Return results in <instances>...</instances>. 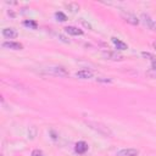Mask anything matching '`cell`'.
I'll list each match as a JSON object with an SVG mask.
<instances>
[{"mask_svg": "<svg viewBox=\"0 0 156 156\" xmlns=\"http://www.w3.org/2000/svg\"><path fill=\"white\" fill-rule=\"evenodd\" d=\"M85 123H87V126H88L89 128H91L93 130L98 132V133H99L100 135H102V136L111 138V136L113 135L112 130H111L107 126H105V124H102V123H100V122H96V121H87Z\"/></svg>", "mask_w": 156, "mask_h": 156, "instance_id": "cell-1", "label": "cell"}, {"mask_svg": "<svg viewBox=\"0 0 156 156\" xmlns=\"http://www.w3.org/2000/svg\"><path fill=\"white\" fill-rule=\"evenodd\" d=\"M44 72L48 74L57 76V77H67L68 76V71L62 66H50V67L45 68Z\"/></svg>", "mask_w": 156, "mask_h": 156, "instance_id": "cell-2", "label": "cell"}, {"mask_svg": "<svg viewBox=\"0 0 156 156\" xmlns=\"http://www.w3.org/2000/svg\"><path fill=\"white\" fill-rule=\"evenodd\" d=\"M121 16H122V18H123L127 23H129V24H133V26L139 24V18H138L135 15L130 13V12H126V11H123V12H121Z\"/></svg>", "mask_w": 156, "mask_h": 156, "instance_id": "cell-3", "label": "cell"}, {"mask_svg": "<svg viewBox=\"0 0 156 156\" xmlns=\"http://www.w3.org/2000/svg\"><path fill=\"white\" fill-rule=\"evenodd\" d=\"M141 20H143V22L149 27V29L156 32V21H155V20H152V18H151L149 15H146V13H141Z\"/></svg>", "mask_w": 156, "mask_h": 156, "instance_id": "cell-4", "label": "cell"}, {"mask_svg": "<svg viewBox=\"0 0 156 156\" xmlns=\"http://www.w3.org/2000/svg\"><path fill=\"white\" fill-rule=\"evenodd\" d=\"M102 56L106 60H112V61H122L123 60L122 55H119L117 52H113V51H102Z\"/></svg>", "mask_w": 156, "mask_h": 156, "instance_id": "cell-5", "label": "cell"}, {"mask_svg": "<svg viewBox=\"0 0 156 156\" xmlns=\"http://www.w3.org/2000/svg\"><path fill=\"white\" fill-rule=\"evenodd\" d=\"M2 46L6 48V49H11V50H22L23 49V45L18 41H12V40H9V41H4L2 43Z\"/></svg>", "mask_w": 156, "mask_h": 156, "instance_id": "cell-6", "label": "cell"}, {"mask_svg": "<svg viewBox=\"0 0 156 156\" xmlns=\"http://www.w3.org/2000/svg\"><path fill=\"white\" fill-rule=\"evenodd\" d=\"M139 151L133 147H127V149H122L117 152V156H138Z\"/></svg>", "mask_w": 156, "mask_h": 156, "instance_id": "cell-7", "label": "cell"}, {"mask_svg": "<svg viewBox=\"0 0 156 156\" xmlns=\"http://www.w3.org/2000/svg\"><path fill=\"white\" fill-rule=\"evenodd\" d=\"M88 147L89 146H88V144L85 141H78L74 145V151L77 154H79V155H83V154H85L88 151Z\"/></svg>", "mask_w": 156, "mask_h": 156, "instance_id": "cell-8", "label": "cell"}, {"mask_svg": "<svg viewBox=\"0 0 156 156\" xmlns=\"http://www.w3.org/2000/svg\"><path fill=\"white\" fill-rule=\"evenodd\" d=\"M2 35L7 39H15L18 37V32L15 28H4L2 29Z\"/></svg>", "mask_w": 156, "mask_h": 156, "instance_id": "cell-9", "label": "cell"}, {"mask_svg": "<svg viewBox=\"0 0 156 156\" xmlns=\"http://www.w3.org/2000/svg\"><path fill=\"white\" fill-rule=\"evenodd\" d=\"M65 32H66L67 34H69V35H83V34H84V32H83L82 29H79V28H77V27H73V26H67V27H65Z\"/></svg>", "mask_w": 156, "mask_h": 156, "instance_id": "cell-10", "label": "cell"}, {"mask_svg": "<svg viewBox=\"0 0 156 156\" xmlns=\"http://www.w3.org/2000/svg\"><path fill=\"white\" fill-rule=\"evenodd\" d=\"M76 77L79 78V79H89V78L93 77V71L85 69V68L84 69H80V71H78L76 73Z\"/></svg>", "mask_w": 156, "mask_h": 156, "instance_id": "cell-11", "label": "cell"}, {"mask_svg": "<svg viewBox=\"0 0 156 156\" xmlns=\"http://www.w3.org/2000/svg\"><path fill=\"white\" fill-rule=\"evenodd\" d=\"M111 41L113 43V45H115L118 50H127V49H128V45H127L124 41H122L121 39L116 38V37H112V38H111Z\"/></svg>", "mask_w": 156, "mask_h": 156, "instance_id": "cell-12", "label": "cell"}, {"mask_svg": "<svg viewBox=\"0 0 156 156\" xmlns=\"http://www.w3.org/2000/svg\"><path fill=\"white\" fill-rule=\"evenodd\" d=\"M23 26L29 27L32 29H37L38 28V23L35 21H33V20H26V21H23Z\"/></svg>", "mask_w": 156, "mask_h": 156, "instance_id": "cell-13", "label": "cell"}, {"mask_svg": "<svg viewBox=\"0 0 156 156\" xmlns=\"http://www.w3.org/2000/svg\"><path fill=\"white\" fill-rule=\"evenodd\" d=\"M66 7L71 11V12H77L79 10V5L76 4V2H69V4H66Z\"/></svg>", "mask_w": 156, "mask_h": 156, "instance_id": "cell-14", "label": "cell"}, {"mask_svg": "<svg viewBox=\"0 0 156 156\" xmlns=\"http://www.w3.org/2000/svg\"><path fill=\"white\" fill-rule=\"evenodd\" d=\"M55 17L57 18V21H61V22L67 21V16H66L63 12H61V11H57V12L55 13Z\"/></svg>", "mask_w": 156, "mask_h": 156, "instance_id": "cell-15", "label": "cell"}, {"mask_svg": "<svg viewBox=\"0 0 156 156\" xmlns=\"http://www.w3.org/2000/svg\"><path fill=\"white\" fill-rule=\"evenodd\" d=\"M96 80H98V82H102V83H111V82H112L111 78H105V77H98Z\"/></svg>", "mask_w": 156, "mask_h": 156, "instance_id": "cell-16", "label": "cell"}, {"mask_svg": "<svg viewBox=\"0 0 156 156\" xmlns=\"http://www.w3.org/2000/svg\"><path fill=\"white\" fill-rule=\"evenodd\" d=\"M141 55H143L144 57H149L150 60H152V61H154V56H152L151 54H149V52H145V51H144V52H141Z\"/></svg>", "mask_w": 156, "mask_h": 156, "instance_id": "cell-17", "label": "cell"}, {"mask_svg": "<svg viewBox=\"0 0 156 156\" xmlns=\"http://www.w3.org/2000/svg\"><path fill=\"white\" fill-rule=\"evenodd\" d=\"M32 156H43V152L40 150H34L32 152Z\"/></svg>", "mask_w": 156, "mask_h": 156, "instance_id": "cell-18", "label": "cell"}, {"mask_svg": "<svg viewBox=\"0 0 156 156\" xmlns=\"http://www.w3.org/2000/svg\"><path fill=\"white\" fill-rule=\"evenodd\" d=\"M58 38H60V39H61L62 41H65V43H69V40H67V39H66V38H65L63 35H61V34L58 35Z\"/></svg>", "mask_w": 156, "mask_h": 156, "instance_id": "cell-19", "label": "cell"}, {"mask_svg": "<svg viewBox=\"0 0 156 156\" xmlns=\"http://www.w3.org/2000/svg\"><path fill=\"white\" fill-rule=\"evenodd\" d=\"M151 66H152V68L156 71V60H154V61L151 62Z\"/></svg>", "mask_w": 156, "mask_h": 156, "instance_id": "cell-20", "label": "cell"}, {"mask_svg": "<svg viewBox=\"0 0 156 156\" xmlns=\"http://www.w3.org/2000/svg\"><path fill=\"white\" fill-rule=\"evenodd\" d=\"M83 24H84L85 27H88V28H90V29H91V26H90L89 23H87V22H84V21H83Z\"/></svg>", "mask_w": 156, "mask_h": 156, "instance_id": "cell-21", "label": "cell"}, {"mask_svg": "<svg viewBox=\"0 0 156 156\" xmlns=\"http://www.w3.org/2000/svg\"><path fill=\"white\" fill-rule=\"evenodd\" d=\"M154 48L156 49V41H154Z\"/></svg>", "mask_w": 156, "mask_h": 156, "instance_id": "cell-22", "label": "cell"}, {"mask_svg": "<svg viewBox=\"0 0 156 156\" xmlns=\"http://www.w3.org/2000/svg\"><path fill=\"white\" fill-rule=\"evenodd\" d=\"M43 156H44V155H43Z\"/></svg>", "mask_w": 156, "mask_h": 156, "instance_id": "cell-23", "label": "cell"}]
</instances>
